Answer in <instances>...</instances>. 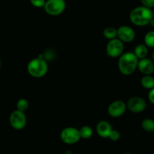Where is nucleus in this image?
<instances>
[{
	"label": "nucleus",
	"mask_w": 154,
	"mask_h": 154,
	"mask_svg": "<svg viewBox=\"0 0 154 154\" xmlns=\"http://www.w3.org/2000/svg\"><path fill=\"white\" fill-rule=\"evenodd\" d=\"M103 34L104 36H105L106 39L111 40V39H115L117 36V30L112 27H107V28H105V30H104Z\"/></svg>",
	"instance_id": "15"
},
{
	"label": "nucleus",
	"mask_w": 154,
	"mask_h": 154,
	"mask_svg": "<svg viewBox=\"0 0 154 154\" xmlns=\"http://www.w3.org/2000/svg\"><path fill=\"white\" fill-rule=\"evenodd\" d=\"M60 138L66 144L76 143L81 138L79 130L73 127H67L61 131Z\"/></svg>",
	"instance_id": "5"
},
{
	"label": "nucleus",
	"mask_w": 154,
	"mask_h": 154,
	"mask_svg": "<svg viewBox=\"0 0 154 154\" xmlns=\"http://www.w3.org/2000/svg\"><path fill=\"white\" fill-rule=\"evenodd\" d=\"M152 57H153V61H154V52H153V55H152Z\"/></svg>",
	"instance_id": "25"
},
{
	"label": "nucleus",
	"mask_w": 154,
	"mask_h": 154,
	"mask_svg": "<svg viewBox=\"0 0 154 154\" xmlns=\"http://www.w3.org/2000/svg\"><path fill=\"white\" fill-rule=\"evenodd\" d=\"M143 6L150 8L154 6V0H141Z\"/></svg>",
	"instance_id": "22"
},
{
	"label": "nucleus",
	"mask_w": 154,
	"mask_h": 154,
	"mask_svg": "<svg viewBox=\"0 0 154 154\" xmlns=\"http://www.w3.org/2000/svg\"><path fill=\"white\" fill-rule=\"evenodd\" d=\"M153 18H154V10H153Z\"/></svg>",
	"instance_id": "28"
},
{
	"label": "nucleus",
	"mask_w": 154,
	"mask_h": 154,
	"mask_svg": "<svg viewBox=\"0 0 154 154\" xmlns=\"http://www.w3.org/2000/svg\"><path fill=\"white\" fill-rule=\"evenodd\" d=\"M150 24L152 26V27H154V18H153V19L151 20V21H150Z\"/></svg>",
	"instance_id": "24"
},
{
	"label": "nucleus",
	"mask_w": 154,
	"mask_h": 154,
	"mask_svg": "<svg viewBox=\"0 0 154 154\" xmlns=\"http://www.w3.org/2000/svg\"><path fill=\"white\" fill-rule=\"evenodd\" d=\"M66 7L65 0H48L45 5V10L51 16H57L63 13Z\"/></svg>",
	"instance_id": "4"
},
{
	"label": "nucleus",
	"mask_w": 154,
	"mask_h": 154,
	"mask_svg": "<svg viewBox=\"0 0 154 154\" xmlns=\"http://www.w3.org/2000/svg\"><path fill=\"white\" fill-rule=\"evenodd\" d=\"M141 85L147 89H152L154 88V78L150 75H144L141 80Z\"/></svg>",
	"instance_id": "14"
},
{
	"label": "nucleus",
	"mask_w": 154,
	"mask_h": 154,
	"mask_svg": "<svg viewBox=\"0 0 154 154\" xmlns=\"http://www.w3.org/2000/svg\"><path fill=\"white\" fill-rule=\"evenodd\" d=\"M30 3L35 8H42L45 7V5L46 3L45 0H29Z\"/></svg>",
	"instance_id": "21"
},
{
	"label": "nucleus",
	"mask_w": 154,
	"mask_h": 154,
	"mask_svg": "<svg viewBox=\"0 0 154 154\" xmlns=\"http://www.w3.org/2000/svg\"><path fill=\"white\" fill-rule=\"evenodd\" d=\"M9 122L13 128L21 130L26 125V117L24 112L16 110L11 113L9 118Z\"/></svg>",
	"instance_id": "7"
},
{
	"label": "nucleus",
	"mask_w": 154,
	"mask_h": 154,
	"mask_svg": "<svg viewBox=\"0 0 154 154\" xmlns=\"http://www.w3.org/2000/svg\"><path fill=\"white\" fill-rule=\"evenodd\" d=\"M143 129L147 132H154V121L151 119H145L141 122Z\"/></svg>",
	"instance_id": "17"
},
{
	"label": "nucleus",
	"mask_w": 154,
	"mask_h": 154,
	"mask_svg": "<svg viewBox=\"0 0 154 154\" xmlns=\"http://www.w3.org/2000/svg\"><path fill=\"white\" fill-rule=\"evenodd\" d=\"M120 134L119 133V131H117V130H112L111 131V133H110L108 138H110L113 141H117V140H118L120 139Z\"/></svg>",
	"instance_id": "20"
},
{
	"label": "nucleus",
	"mask_w": 154,
	"mask_h": 154,
	"mask_svg": "<svg viewBox=\"0 0 154 154\" xmlns=\"http://www.w3.org/2000/svg\"><path fill=\"white\" fill-rule=\"evenodd\" d=\"M117 36L123 42L129 43L134 40L135 33L132 27L129 26H122L117 29Z\"/></svg>",
	"instance_id": "9"
},
{
	"label": "nucleus",
	"mask_w": 154,
	"mask_h": 154,
	"mask_svg": "<svg viewBox=\"0 0 154 154\" xmlns=\"http://www.w3.org/2000/svg\"><path fill=\"white\" fill-rule=\"evenodd\" d=\"M147 53H148L147 46L146 45H144V44L138 45L135 48V50H134V54L136 55V57H138L139 60L145 58L146 56L147 55Z\"/></svg>",
	"instance_id": "13"
},
{
	"label": "nucleus",
	"mask_w": 154,
	"mask_h": 154,
	"mask_svg": "<svg viewBox=\"0 0 154 154\" xmlns=\"http://www.w3.org/2000/svg\"><path fill=\"white\" fill-rule=\"evenodd\" d=\"M48 70V65L46 60L42 57H36L29 62L27 71L29 74L35 78L45 76Z\"/></svg>",
	"instance_id": "3"
},
{
	"label": "nucleus",
	"mask_w": 154,
	"mask_h": 154,
	"mask_svg": "<svg viewBox=\"0 0 154 154\" xmlns=\"http://www.w3.org/2000/svg\"><path fill=\"white\" fill-rule=\"evenodd\" d=\"M127 107L130 111L135 113H139L145 110L147 107V104L143 98L140 97H133L128 101Z\"/></svg>",
	"instance_id": "8"
},
{
	"label": "nucleus",
	"mask_w": 154,
	"mask_h": 154,
	"mask_svg": "<svg viewBox=\"0 0 154 154\" xmlns=\"http://www.w3.org/2000/svg\"><path fill=\"white\" fill-rule=\"evenodd\" d=\"M112 130L111 124L106 121H101L96 126V131H97L98 134L104 138L109 137L110 133Z\"/></svg>",
	"instance_id": "12"
},
{
	"label": "nucleus",
	"mask_w": 154,
	"mask_h": 154,
	"mask_svg": "<svg viewBox=\"0 0 154 154\" xmlns=\"http://www.w3.org/2000/svg\"><path fill=\"white\" fill-rule=\"evenodd\" d=\"M153 18V11L150 10V8L143 5L135 8L129 15L131 22L139 27L149 24Z\"/></svg>",
	"instance_id": "2"
},
{
	"label": "nucleus",
	"mask_w": 154,
	"mask_h": 154,
	"mask_svg": "<svg viewBox=\"0 0 154 154\" xmlns=\"http://www.w3.org/2000/svg\"><path fill=\"white\" fill-rule=\"evenodd\" d=\"M126 110V105L123 101H115L111 103L108 109L109 115L112 117H120L125 113Z\"/></svg>",
	"instance_id": "10"
},
{
	"label": "nucleus",
	"mask_w": 154,
	"mask_h": 154,
	"mask_svg": "<svg viewBox=\"0 0 154 154\" xmlns=\"http://www.w3.org/2000/svg\"><path fill=\"white\" fill-rule=\"evenodd\" d=\"M1 65H2V62H1V60H0V67H1Z\"/></svg>",
	"instance_id": "27"
},
{
	"label": "nucleus",
	"mask_w": 154,
	"mask_h": 154,
	"mask_svg": "<svg viewBox=\"0 0 154 154\" xmlns=\"http://www.w3.org/2000/svg\"><path fill=\"white\" fill-rule=\"evenodd\" d=\"M29 103L25 98H21L17 103V110H20V111H26L29 108Z\"/></svg>",
	"instance_id": "19"
},
{
	"label": "nucleus",
	"mask_w": 154,
	"mask_h": 154,
	"mask_svg": "<svg viewBox=\"0 0 154 154\" xmlns=\"http://www.w3.org/2000/svg\"><path fill=\"white\" fill-rule=\"evenodd\" d=\"M138 68L140 72L144 75H150L154 72V63L150 59L145 57L139 60Z\"/></svg>",
	"instance_id": "11"
},
{
	"label": "nucleus",
	"mask_w": 154,
	"mask_h": 154,
	"mask_svg": "<svg viewBox=\"0 0 154 154\" xmlns=\"http://www.w3.org/2000/svg\"><path fill=\"white\" fill-rule=\"evenodd\" d=\"M79 131H80V135H81V137L83 139L90 138L93 134V129H92L91 127L87 126V125L83 126L82 128L79 130Z\"/></svg>",
	"instance_id": "16"
},
{
	"label": "nucleus",
	"mask_w": 154,
	"mask_h": 154,
	"mask_svg": "<svg viewBox=\"0 0 154 154\" xmlns=\"http://www.w3.org/2000/svg\"><path fill=\"white\" fill-rule=\"evenodd\" d=\"M144 42L147 47H154V31H150L144 36Z\"/></svg>",
	"instance_id": "18"
},
{
	"label": "nucleus",
	"mask_w": 154,
	"mask_h": 154,
	"mask_svg": "<svg viewBox=\"0 0 154 154\" xmlns=\"http://www.w3.org/2000/svg\"><path fill=\"white\" fill-rule=\"evenodd\" d=\"M148 98H149V101H150L152 104H154V88H153L150 89L148 95Z\"/></svg>",
	"instance_id": "23"
},
{
	"label": "nucleus",
	"mask_w": 154,
	"mask_h": 154,
	"mask_svg": "<svg viewBox=\"0 0 154 154\" xmlns=\"http://www.w3.org/2000/svg\"><path fill=\"white\" fill-rule=\"evenodd\" d=\"M139 59L134 52H126L120 56L118 62V67L120 72L124 75H131L138 68Z\"/></svg>",
	"instance_id": "1"
},
{
	"label": "nucleus",
	"mask_w": 154,
	"mask_h": 154,
	"mask_svg": "<svg viewBox=\"0 0 154 154\" xmlns=\"http://www.w3.org/2000/svg\"><path fill=\"white\" fill-rule=\"evenodd\" d=\"M124 42L119 39H111L107 44L106 51L108 56L111 57H120L123 54L124 50Z\"/></svg>",
	"instance_id": "6"
},
{
	"label": "nucleus",
	"mask_w": 154,
	"mask_h": 154,
	"mask_svg": "<svg viewBox=\"0 0 154 154\" xmlns=\"http://www.w3.org/2000/svg\"><path fill=\"white\" fill-rule=\"evenodd\" d=\"M124 154H132V153H130V152H126V153H124Z\"/></svg>",
	"instance_id": "26"
}]
</instances>
